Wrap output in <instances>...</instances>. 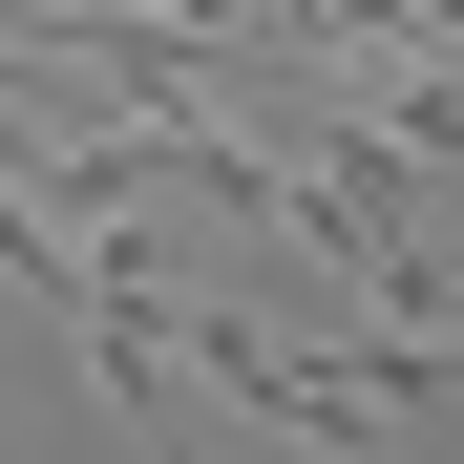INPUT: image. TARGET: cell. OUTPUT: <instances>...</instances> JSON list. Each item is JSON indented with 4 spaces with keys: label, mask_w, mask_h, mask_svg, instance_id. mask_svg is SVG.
<instances>
[{
    "label": "cell",
    "mask_w": 464,
    "mask_h": 464,
    "mask_svg": "<svg viewBox=\"0 0 464 464\" xmlns=\"http://www.w3.org/2000/svg\"><path fill=\"white\" fill-rule=\"evenodd\" d=\"M359 127H380V148H422V169H464V63H443V43H422V63H401V85H380V106H359Z\"/></svg>",
    "instance_id": "cell-1"
}]
</instances>
